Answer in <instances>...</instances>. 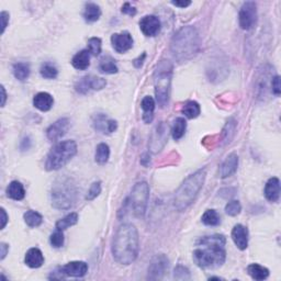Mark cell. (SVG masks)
Returning <instances> with one entry per match:
<instances>
[{
	"mask_svg": "<svg viewBox=\"0 0 281 281\" xmlns=\"http://www.w3.org/2000/svg\"><path fill=\"white\" fill-rule=\"evenodd\" d=\"M112 256L120 265H131L140 250V239L136 227L131 223H124L116 230L112 241Z\"/></svg>",
	"mask_w": 281,
	"mask_h": 281,
	"instance_id": "6da1fadb",
	"label": "cell"
},
{
	"mask_svg": "<svg viewBox=\"0 0 281 281\" xmlns=\"http://www.w3.org/2000/svg\"><path fill=\"white\" fill-rule=\"evenodd\" d=\"M225 237L221 234L203 236L193 250V261L200 268H218L225 262Z\"/></svg>",
	"mask_w": 281,
	"mask_h": 281,
	"instance_id": "7a4b0ae2",
	"label": "cell"
},
{
	"mask_svg": "<svg viewBox=\"0 0 281 281\" xmlns=\"http://www.w3.org/2000/svg\"><path fill=\"white\" fill-rule=\"evenodd\" d=\"M200 49V37L196 28L191 25L183 27L175 33L170 43L174 58L179 63L187 62L198 54Z\"/></svg>",
	"mask_w": 281,
	"mask_h": 281,
	"instance_id": "3957f363",
	"label": "cell"
},
{
	"mask_svg": "<svg viewBox=\"0 0 281 281\" xmlns=\"http://www.w3.org/2000/svg\"><path fill=\"white\" fill-rule=\"evenodd\" d=\"M206 169H199L184 180L180 187L177 189L174 198V206L177 211H184L196 200L198 193L206 181Z\"/></svg>",
	"mask_w": 281,
	"mask_h": 281,
	"instance_id": "277c9868",
	"label": "cell"
},
{
	"mask_svg": "<svg viewBox=\"0 0 281 281\" xmlns=\"http://www.w3.org/2000/svg\"><path fill=\"white\" fill-rule=\"evenodd\" d=\"M77 190L74 180L69 177H63L55 181L51 191L52 206L57 210H68L77 200Z\"/></svg>",
	"mask_w": 281,
	"mask_h": 281,
	"instance_id": "5b68a950",
	"label": "cell"
},
{
	"mask_svg": "<svg viewBox=\"0 0 281 281\" xmlns=\"http://www.w3.org/2000/svg\"><path fill=\"white\" fill-rule=\"evenodd\" d=\"M172 76V64L169 60H161L154 73L155 96L158 105L165 107L169 100V92Z\"/></svg>",
	"mask_w": 281,
	"mask_h": 281,
	"instance_id": "8992f818",
	"label": "cell"
},
{
	"mask_svg": "<svg viewBox=\"0 0 281 281\" xmlns=\"http://www.w3.org/2000/svg\"><path fill=\"white\" fill-rule=\"evenodd\" d=\"M77 154V144L75 141L67 140L59 142L52 148L45 159V169L49 171L58 170Z\"/></svg>",
	"mask_w": 281,
	"mask_h": 281,
	"instance_id": "52a82bcc",
	"label": "cell"
},
{
	"mask_svg": "<svg viewBox=\"0 0 281 281\" xmlns=\"http://www.w3.org/2000/svg\"><path fill=\"white\" fill-rule=\"evenodd\" d=\"M150 199V186L146 181H141L134 186L131 194L125 200L123 211H131L136 218H143Z\"/></svg>",
	"mask_w": 281,
	"mask_h": 281,
	"instance_id": "ba28073f",
	"label": "cell"
},
{
	"mask_svg": "<svg viewBox=\"0 0 281 281\" xmlns=\"http://www.w3.org/2000/svg\"><path fill=\"white\" fill-rule=\"evenodd\" d=\"M240 27L248 31L257 23V6L254 1H246L242 5L239 12Z\"/></svg>",
	"mask_w": 281,
	"mask_h": 281,
	"instance_id": "9c48e42d",
	"label": "cell"
},
{
	"mask_svg": "<svg viewBox=\"0 0 281 281\" xmlns=\"http://www.w3.org/2000/svg\"><path fill=\"white\" fill-rule=\"evenodd\" d=\"M169 268V261L166 255L159 254L153 257L149 266L148 278L150 280L163 279Z\"/></svg>",
	"mask_w": 281,
	"mask_h": 281,
	"instance_id": "30bf717a",
	"label": "cell"
},
{
	"mask_svg": "<svg viewBox=\"0 0 281 281\" xmlns=\"http://www.w3.org/2000/svg\"><path fill=\"white\" fill-rule=\"evenodd\" d=\"M107 86L106 79L96 76H85L75 85L76 92L80 94H88L90 90H101Z\"/></svg>",
	"mask_w": 281,
	"mask_h": 281,
	"instance_id": "8fae6325",
	"label": "cell"
},
{
	"mask_svg": "<svg viewBox=\"0 0 281 281\" xmlns=\"http://www.w3.org/2000/svg\"><path fill=\"white\" fill-rule=\"evenodd\" d=\"M111 43L113 49L118 53H125L132 49L133 46V37L128 31L114 33L111 37Z\"/></svg>",
	"mask_w": 281,
	"mask_h": 281,
	"instance_id": "7c38bea8",
	"label": "cell"
},
{
	"mask_svg": "<svg viewBox=\"0 0 281 281\" xmlns=\"http://www.w3.org/2000/svg\"><path fill=\"white\" fill-rule=\"evenodd\" d=\"M93 127L96 131L103 134H111L118 129V123L115 120L108 118L106 114L99 113L94 115L93 120Z\"/></svg>",
	"mask_w": 281,
	"mask_h": 281,
	"instance_id": "4fadbf2b",
	"label": "cell"
},
{
	"mask_svg": "<svg viewBox=\"0 0 281 281\" xmlns=\"http://www.w3.org/2000/svg\"><path fill=\"white\" fill-rule=\"evenodd\" d=\"M69 127H71V121L67 118L59 119L46 130V136L50 141H57L67 133Z\"/></svg>",
	"mask_w": 281,
	"mask_h": 281,
	"instance_id": "5bb4252c",
	"label": "cell"
},
{
	"mask_svg": "<svg viewBox=\"0 0 281 281\" xmlns=\"http://www.w3.org/2000/svg\"><path fill=\"white\" fill-rule=\"evenodd\" d=\"M161 20L156 16H145L140 21V29L146 37H155L161 31Z\"/></svg>",
	"mask_w": 281,
	"mask_h": 281,
	"instance_id": "9a60e30c",
	"label": "cell"
},
{
	"mask_svg": "<svg viewBox=\"0 0 281 281\" xmlns=\"http://www.w3.org/2000/svg\"><path fill=\"white\" fill-rule=\"evenodd\" d=\"M59 270L62 271L64 277H75V278H81L86 276L88 272V265L85 262H71L66 265L60 267Z\"/></svg>",
	"mask_w": 281,
	"mask_h": 281,
	"instance_id": "2e32d148",
	"label": "cell"
},
{
	"mask_svg": "<svg viewBox=\"0 0 281 281\" xmlns=\"http://www.w3.org/2000/svg\"><path fill=\"white\" fill-rule=\"evenodd\" d=\"M167 141V127L163 122L154 130L150 142V148L154 153L159 152Z\"/></svg>",
	"mask_w": 281,
	"mask_h": 281,
	"instance_id": "e0dca14e",
	"label": "cell"
},
{
	"mask_svg": "<svg viewBox=\"0 0 281 281\" xmlns=\"http://www.w3.org/2000/svg\"><path fill=\"white\" fill-rule=\"evenodd\" d=\"M232 240L237 248L244 250L248 246V230L242 224H236L232 230Z\"/></svg>",
	"mask_w": 281,
	"mask_h": 281,
	"instance_id": "ac0fdd59",
	"label": "cell"
},
{
	"mask_svg": "<svg viewBox=\"0 0 281 281\" xmlns=\"http://www.w3.org/2000/svg\"><path fill=\"white\" fill-rule=\"evenodd\" d=\"M237 167H239V156L236 154H230L222 163L221 168H220V176L221 178L231 177L236 172Z\"/></svg>",
	"mask_w": 281,
	"mask_h": 281,
	"instance_id": "d6986e66",
	"label": "cell"
},
{
	"mask_svg": "<svg viewBox=\"0 0 281 281\" xmlns=\"http://www.w3.org/2000/svg\"><path fill=\"white\" fill-rule=\"evenodd\" d=\"M263 193L268 201L278 202L280 198V180L277 177L270 178L267 181Z\"/></svg>",
	"mask_w": 281,
	"mask_h": 281,
	"instance_id": "ffe728a7",
	"label": "cell"
},
{
	"mask_svg": "<svg viewBox=\"0 0 281 281\" xmlns=\"http://www.w3.org/2000/svg\"><path fill=\"white\" fill-rule=\"evenodd\" d=\"M54 105V98L49 93H38L33 98V106L40 111L46 112Z\"/></svg>",
	"mask_w": 281,
	"mask_h": 281,
	"instance_id": "44dd1931",
	"label": "cell"
},
{
	"mask_svg": "<svg viewBox=\"0 0 281 281\" xmlns=\"http://www.w3.org/2000/svg\"><path fill=\"white\" fill-rule=\"evenodd\" d=\"M25 265L30 268H40L43 263H44V256H43L42 252L37 247L30 248L27 254H25L24 258Z\"/></svg>",
	"mask_w": 281,
	"mask_h": 281,
	"instance_id": "7402d4cb",
	"label": "cell"
},
{
	"mask_svg": "<svg viewBox=\"0 0 281 281\" xmlns=\"http://www.w3.org/2000/svg\"><path fill=\"white\" fill-rule=\"evenodd\" d=\"M83 17H84L86 22H88V23L96 22V21L100 19V17H101L100 7L94 2L86 3Z\"/></svg>",
	"mask_w": 281,
	"mask_h": 281,
	"instance_id": "603a6c76",
	"label": "cell"
},
{
	"mask_svg": "<svg viewBox=\"0 0 281 281\" xmlns=\"http://www.w3.org/2000/svg\"><path fill=\"white\" fill-rule=\"evenodd\" d=\"M72 65L78 71H85L90 65V53L88 50H83L77 53L72 59Z\"/></svg>",
	"mask_w": 281,
	"mask_h": 281,
	"instance_id": "cb8c5ba5",
	"label": "cell"
},
{
	"mask_svg": "<svg viewBox=\"0 0 281 281\" xmlns=\"http://www.w3.org/2000/svg\"><path fill=\"white\" fill-rule=\"evenodd\" d=\"M7 196L12 200L20 201L25 197V190L23 185L19 181H11L7 188Z\"/></svg>",
	"mask_w": 281,
	"mask_h": 281,
	"instance_id": "d4e9b609",
	"label": "cell"
},
{
	"mask_svg": "<svg viewBox=\"0 0 281 281\" xmlns=\"http://www.w3.org/2000/svg\"><path fill=\"white\" fill-rule=\"evenodd\" d=\"M142 109H143V120L145 123H150L154 119V110H155V100L150 96L144 97L141 103Z\"/></svg>",
	"mask_w": 281,
	"mask_h": 281,
	"instance_id": "484cf974",
	"label": "cell"
},
{
	"mask_svg": "<svg viewBox=\"0 0 281 281\" xmlns=\"http://www.w3.org/2000/svg\"><path fill=\"white\" fill-rule=\"evenodd\" d=\"M247 272L254 280L258 281L265 280L268 278V276H269V270H268L266 267L258 265V263H252V265H249L247 267Z\"/></svg>",
	"mask_w": 281,
	"mask_h": 281,
	"instance_id": "4316f807",
	"label": "cell"
},
{
	"mask_svg": "<svg viewBox=\"0 0 281 281\" xmlns=\"http://www.w3.org/2000/svg\"><path fill=\"white\" fill-rule=\"evenodd\" d=\"M99 71L103 74H116L119 72V68L116 66L115 60L111 56H105L99 63Z\"/></svg>",
	"mask_w": 281,
	"mask_h": 281,
	"instance_id": "83f0119b",
	"label": "cell"
},
{
	"mask_svg": "<svg viewBox=\"0 0 281 281\" xmlns=\"http://www.w3.org/2000/svg\"><path fill=\"white\" fill-rule=\"evenodd\" d=\"M110 157V148L106 143H100L96 149V154H94V161L99 165H105L109 161Z\"/></svg>",
	"mask_w": 281,
	"mask_h": 281,
	"instance_id": "f1b7e54d",
	"label": "cell"
},
{
	"mask_svg": "<svg viewBox=\"0 0 281 281\" xmlns=\"http://www.w3.org/2000/svg\"><path fill=\"white\" fill-rule=\"evenodd\" d=\"M15 77L20 81H24L29 78L30 76V65L28 63H16L12 67Z\"/></svg>",
	"mask_w": 281,
	"mask_h": 281,
	"instance_id": "f546056e",
	"label": "cell"
},
{
	"mask_svg": "<svg viewBox=\"0 0 281 281\" xmlns=\"http://www.w3.org/2000/svg\"><path fill=\"white\" fill-rule=\"evenodd\" d=\"M78 222V214L73 212V213H69L67 214L66 217L58 220L57 222H56V230H59V231H64V230H67L68 227H71L73 225H75Z\"/></svg>",
	"mask_w": 281,
	"mask_h": 281,
	"instance_id": "4dcf8cb0",
	"label": "cell"
},
{
	"mask_svg": "<svg viewBox=\"0 0 281 281\" xmlns=\"http://www.w3.org/2000/svg\"><path fill=\"white\" fill-rule=\"evenodd\" d=\"M186 129H187V122L184 118H177L172 125L171 129V135L175 141L180 140L181 137L185 135Z\"/></svg>",
	"mask_w": 281,
	"mask_h": 281,
	"instance_id": "1f68e13d",
	"label": "cell"
},
{
	"mask_svg": "<svg viewBox=\"0 0 281 281\" xmlns=\"http://www.w3.org/2000/svg\"><path fill=\"white\" fill-rule=\"evenodd\" d=\"M23 219H24V222L27 223V225H29L30 227L40 226L43 222L42 215L38 212H37V211H33V210L27 211V212H25L23 215Z\"/></svg>",
	"mask_w": 281,
	"mask_h": 281,
	"instance_id": "d6a6232c",
	"label": "cell"
},
{
	"mask_svg": "<svg viewBox=\"0 0 281 281\" xmlns=\"http://www.w3.org/2000/svg\"><path fill=\"white\" fill-rule=\"evenodd\" d=\"M201 112V108L199 106V103L196 101H188L185 103L183 108V113L185 114L186 118L188 119H196L199 116Z\"/></svg>",
	"mask_w": 281,
	"mask_h": 281,
	"instance_id": "836d02e7",
	"label": "cell"
},
{
	"mask_svg": "<svg viewBox=\"0 0 281 281\" xmlns=\"http://www.w3.org/2000/svg\"><path fill=\"white\" fill-rule=\"evenodd\" d=\"M201 221L207 226H217L221 223V218L215 210H206L202 215Z\"/></svg>",
	"mask_w": 281,
	"mask_h": 281,
	"instance_id": "e575fe53",
	"label": "cell"
},
{
	"mask_svg": "<svg viewBox=\"0 0 281 281\" xmlns=\"http://www.w3.org/2000/svg\"><path fill=\"white\" fill-rule=\"evenodd\" d=\"M40 73H41V76L44 77V78H46V79H55L58 75L57 68H56V66H54V65H52L50 63L43 64L41 66Z\"/></svg>",
	"mask_w": 281,
	"mask_h": 281,
	"instance_id": "d590c367",
	"label": "cell"
},
{
	"mask_svg": "<svg viewBox=\"0 0 281 281\" xmlns=\"http://www.w3.org/2000/svg\"><path fill=\"white\" fill-rule=\"evenodd\" d=\"M88 51L94 56H99L101 53V40L99 37H92L88 41Z\"/></svg>",
	"mask_w": 281,
	"mask_h": 281,
	"instance_id": "8d00e7d4",
	"label": "cell"
},
{
	"mask_svg": "<svg viewBox=\"0 0 281 281\" xmlns=\"http://www.w3.org/2000/svg\"><path fill=\"white\" fill-rule=\"evenodd\" d=\"M64 241L65 239H64L63 231H59V230H56L50 237V243L55 248L62 247V246L64 245Z\"/></svg>",
	"mask_w": 281,
	"mask_h": 281,
	"instance_id": "74e56055",
	"label": "cell"
},
{
	"mask_svg": "<svg viewBox=\"0 0 281 281\" xmlns=\"http://www.w3.org/2000/svg\"><path fill=\"white\" fill-rule=\"evenodd\" d=\"M242 211V206L240 201L232 200L225 206V212L226 214L231 215V217H236L237 214H240Z\"/></svg>",
	"mask_w": 281,
	"mask_h": 281,
	"instance_id": "f35d334b",
	"label": "cell"
},
{
	"mask_svg": "<svg viewBox=\"0 0 281 281\" xmlns=\"http://www.w3.org/2000/svg\"><path fill=\"white\" fill-rule=\"evenodd\" d=\"M100 192H101V183L100 181H96V183H94L90 186L87 196H86V200L88 201L94 200V199H96L99 194H100Z\"/></svg>",
	"mask_w": 281,
	"mask_h": 281,
	"instance_id": "ab89813d",
	"label": "cell"
},
{
	"mask_svg": "<svg viewBox=\"0 0 281 281\" xmlns=\"http://www.w3.org/2000/svg\"><path fill=\"white\" fill-rule=\"evenodd\" d=\"M175 279L177 280H189L191 277H190V271L188 270V268H186L184 266H177L175 268V274H174Z\"/></svg>",
	"mask_w": 281,
	"mask_h": 281,
	"instance_id": "60d3db41",
	"label": "cell"
},
{
	"mask_svg": "<svg viewBox=\"0 0 281 281\" xmlns=\"http://www.w3.org/2000/svg\"><path fill=\"white\" fill-rule=\"evenodd\" d=\"M270 86H271L272 94H276V96H279L281 93V86H280V77L278 75L272 77L270 81Z\"/></svg>",
	"mask_w": 281,
	"mask_h": 281,
	"instance_id": "b9f144b4",
	"label": "cell"
},
{
	"mask_svg": "<svg viewBox=\"0 0 281 281\" xmlns=\"http://www.w3.org/2000/svg\"><path fill=\"white\" fill-rule=\"evenodd\" d=\"M0 20H1V33L3 34L8 22H9V14H8L7 11H2L1 14H0Z\"/></svg>",
	"mask_w": 281,
	"mask_h": 281,
	"instance_id": "7bdbcfd3",
	"label": "cell"
},
{
	"mask_svg": "<svg viewBox=\"0 0 281 281\" xmlns=\"http://www.w3.org/2000/svg\"><path fill=\"white\" fill-rule=\"evenodd\" d=\"M121 11H122V14L129 15V16H135L136 15V9L134 7H132L131 5H130L129 2L124 3L123 7H122V9H121Z\"/></svg>",
	"mask_w": 281,
	"mask_h": 281,
	"instance_id": "ee69618b",
	"label": "cell"
},
{
	"mask_svg": "<svg viewBox=\"0 0 281 281\" xmlns=\"http://www.w3.org/2000/svg\"><path fill=\"white\" fill-rule=\"evenodd\" d=\"M0 250H1V253H0V255H1V256H0V259H1V261H3V259H5V257L7 256L8 252H9V246H8L5 243H1V244H0Z\"/></svg>",
	"mask_w": 281,
	"mask_h": 281,
	"instance_id": "f6af8a7d",
	"label": "cell"
},
{
	"mask_svg": "<svg viewBox=\"0 0 281 281\" xmlns=\"http://www.w3.org/2000/svg\"><path fill=\"white\" fill-rule=\"evenodd\" d=\"M145 57H146V54L143 53V54H142V56H140V57L136 58V59H134V62H133L134 66H135L136 68L142 67V65H143V62H144Z\"/></svg>",
	"mask_w": 281,
	"mask_h": 281,
	"instance_id": "bcb514c9",
	"label": "cell"
},
{
	"mask_svg": "<svg viewBox=\"0 0 281 281\" xmlns=\"http://www.w3.org/2000/svg\"><path fill=\"white\" fill-rule=\"evenodd\" d=\"M1 217H2L1 218V230H3L8 223V215L6 213V210L3 209V207H1Z\"/></svg>",
	"mask_w": 281,
	"mask_h": 281,
	"instance_id": "7dc6e473",
	"label": "cell"
},
{
	"mask_svg": "<svg viewBox=\"0 0 281 281\" xmlns=\"http://www.w3.org/2000/svg\"><path fill=\"white\" fill-rule=\"evenodd\" d=\"M171 5L179 8H187L191 5V1H171Z\"/></svg>",
	"mask_w": 281,
	"mask_h": 281,
	"instance_id": "c3c4849f",
	"label": "cell"
},
{
	"mask_svg": "<svg viewBox=\"0 0 281 281\" xmlns=\"http://www.w3.org/2000/svg\"><path fill=\"white\" fill-rule=\"evenodd\" d=\"M1 94H2V100H1V107H5L6 105V100H7V94H6V89L3 86H1Z\"/></svg>",
	"mask_w": 281,
	"mask_h": 281,
	"instance_id": "681fc988",
	"label": "cell"
}]
</instances>
